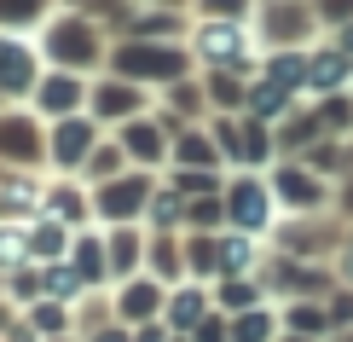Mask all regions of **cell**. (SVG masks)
Wrapping results in <instances>:
<instances>
[{"mask_svg": "<svg viewBox=\"0 0 353 342\" xmlns=\"http://www.w3.org/2000/svg\"><path fill=\"white\" fill-rule=\"evenodd\" d=\"M197 314H203V296H197V290H185L180 302H174V319H180V325H197Z\"/></svg>", "mask_w": 353, "mask_h": 342, "instance_id": "cell-22", "label": "cell"}, {"mask_svg": "<svg viewBox=\"0 0 353 342\" xmlns=\"http://www.w3.org/2000/svg\"><path fill=\"white\" fill-rule=\"evenodd\" d=\"M29 249H35V256H58V249H70V232L64 227H41L29 238Z\"/></svg>", "mask_w": 353, "mask_h": 342, "instance_id": "cell-15", "label": "cell"}, {"mask_svg": "<svg viewBox=\"0 0 353 342\" xmlns=\"http://www.w3.org/2000/svg\"><path fill=\"white\" fill-rule=\"evenodd\" d=\"M278 105H284V87H261V93H255V111L261 116H272Z\"/></svg>", "mask_w": 353, "mask_h": 342, "instance_id": "cell-24", "label": "cell"}, {"mask_svg": "<svg viewBox=\"0 0 353 342\" xmlns=\"http://www.w3.org/2000/svg\"><path fill=\"white\" fill-rule=\"evenodd\" d=\"M23 87H35V58L18 41H0V93H23Z\"/></svg>", "mask_w": 353, "mask_h": 342, "instance_id": "cell-4", "label": "cell"}, {"mask_svg": "<svg viewBox=\"0 0 353 342\" xmlns=\"http://www.w3.org/2000/svg\"><path fill=\"white\" fill-rule=\"evenodd\" d=\"M122 145H128V151H134L139 162H157V157H163V128H151V122H134Z\"/></svg>", "mask_w": 353, "mask_h": 342, "instance_id": "cell-11", "label": "cell"}, {"mask_svg": "<svg viewBox=\"0 0 353 342\" xmlns=\"http://www.w3.org/2000/svg\"><path fill=\"white\" fill-rule=\"evenodd\" d=\"M238 29H203V53L209 58H220V64H232V58H238Z\"/></svg>", "mask_w": 353, "mask_h": 342, "instance_id": "cell-13", "label": "cell"}, {"mask_svg": "<svg viewBox=\"0 0 353 342\" xmlns=\"http://www.w3.org/2000/svg\"><path fill=\"white\" fill-rule=\"evenodd\" d=\"M342 76H347V64H342V58H319V64H313V82H319V87H336Z\"/></svg>", "mask_w": 353, "mask_h": 342, "instance_id": "cell-20", "label": "cell"}, {"mask_svg": "<svg viewBox=\"0 0 353 342\" xmlns=\"http://www.w3.org/2000/svg\"><path fill=\"white\" fill-rule=\"evenodd\" d=\"M226 302H232V307H243V302H255V285H232V290H226Z\"/></svg>", "mask_w": 353, "mask_h": 342, "instance_id": "cell-31", "label": "cell"}, {"mask_svg": "<svg viewBox=\"0 0 353 342\" xmlns=\"http://www.w3.org/2000/svg\"><path fill=\"white\" fill-rule=\"evenodd\" d=\"M12 290H18V296H35L41 278H35V273H12Z\"/></svg>", "mask_w": 353, "mask_h": 342, "instance_id": "cell-29", "label": "cell"}, {"mask_svg": "<svg viewBox=\"0 0 353 342\" xmlns=\"http://www.w3.org/2000/svg\"><path fill=\"white\" fill-rule=\"evenodd\" d=\"M47 47H52V58H58V64H70V70L93 64V58L105 53V47H99V29L87 23V18H64V23H52Z\"/></svg>", "mask_w": 353, "mask_h": 342, "instance_id": "cell-1", "label": "cell"}, {"mask_svg": "<svg viewBox=\"0 0 353 342\" xmlns=\"http://www.w3.org/2000/svg\"><path fill=\"white\" fill-rule=\"evenodd\" d=\"M35 325H41V331H58V325H64V314H58V307H35Z\"/></svg>", "mask_w": 353, "mask_h": 342, "instance_id": "cell-28", "label": "cell"}, {"mask_svg": "<svg viewBox=\"0 0 353 342\" xmlns=\"http://www.w3.org/2000/svg\"><path fill=\"white\" fill-rule=\"evenodd\" d=\"M93 105H99V116H139L145 99H139L134 82H105V87L93 93Z\"/></svg>", "mask_w": 353, "mask_h": 342, "instance_id": "cell-7", "label": "cell"}, {"mask_svg": "<svg viewBox=\"0 0 353 342\" xmlns=\"http://www.w3.org/2000/svg\"><path fill=\"white\" fill-rule=\"evenodd\" d=\"M116 169H122V151H116V145H110V151H99V157H93V174H116Z\"/></svg>", "mask_w": 353, "mask_h": 342, "instance_id": "cell-26", "label": "cell"}, {"mask_svg": "<svg viewBox=\"0 0 353 342\" xmlns=\"http://www.w3.org/2000/svg\"><path fill=\"white\" fill-rule=\"evenodd\" d=\"M99 209L116 215V220L139 215V209H145V180H139V174H128V180H110L105 191H99Z\"/></svg>", "mask_w": 353, "mask_h": 342, "instance_id": "cell-5", "label": "cell"}, {"mask_svg": "<svg viewBox=\"0 0 353 342\" xmlns=\"http://www.w3.org/2000/svg\"><path fill=\"white\" fill-rule=\"evenodd\" d=\"M47 0H0V23H29Z\"/></svg>", "mask_w": 353, "mask_h": 342, "instance_id": "cell-16", "label": "cell"}, {"mask_svg": "<svg viewBox=\"0 0 353 342\" xmlns=\"http://www.w3.org/2000/svg\"><path fill=\"white\" fill-rule=\"evenodd\" d=\"M41 111L47 116H76L81 111V82L76 76H47L41 82Z\"/></svg>", "mask_w": 353, "mask_h": 342, "instance_id": "cell-6", "label": "cell"}, {"mask_svg": "<svg viewBox=\"0 0 353 342\" xmlns=\"http://www.w3.org/2000/svg\"><path fill=\"white\" fill-rule=\"evenodd\" d=\"M47 290H52V296H76V290H81V278L70 273V267H52V273H47Z\"/></svg>", "mask_w": 353, "mask_h": 342, "instance_id": "cell-21", "label": "cell"}, {"mask_svg": "<svg viewBox=\"0 0 353 342\" xmlns=\"http://www.w3.org/2000/svg\"><path fill=\"white\" fill-rule=\"evenodd\" d=\"M290 319H296V325H301V336H313V331H319V325H325V319H319V314H313V307H301V314H290Z\"/></svg>", "mask_w": 353, "mask_h": 342, "instance_id": "cell-30", "label": "cell"}, {"mask_svg": "<svg viewBox=\"0 0 353 342\" xmlns=\"http://www.w3.org/2000/svg\"><path fill=\"white\" fill-rule=\"evenodd\" d=\"M81 6H93V0H81Z\"/></svg>", "mask_w": 353, "mask_h": 342, "instance_id": "cell-37", "label": "cell"}, {"mask_svg": "<svg viewBox=\"0 0 353 342\" xmlns=\"http://www.w3.org/2000/svg\"><path fill=\"white\" fill-rule=\"evenodd\" d=\"M278 191H284V203H296V209L319 203V186L307 180V174H296V169H284V174H278Z\"/></svg>", "mask_w": 353, "mask_h": 342, "instance_id": "cell-12", "label": "cell"}, {"mask_svg": "<svg viewBox=\"0 0 353 342\" xmlns=\"http://www.w3.org/2000/svg\"><path fill=\"white\" fill-rule=\"evenodd\" d=\"M325 12H330V18H347V12H353V0H325Z\"/></svg>", "mask_w": 353, "mask_h": 342, "instance_id": "cell-34", "label": "cell"}, {"mask_svg": "<svg viewBox=\"0 0 353 342\" xmlns=\"http://www.w3.org/2000/svg\"><path fill=\"white\" fill-rule=\"evenodd\" d=\"M116 70L122 76H134V82H174L185 70V53H174V47H122L116 53Z\"/></svg>", "mask_w": 353, "mask_h": 342, "instance_id": "cell-2", "label": "cell"}, {"mask_svg": "<svg viewBox=\"0 0 353 342\" xmlns=\"http://www.w3.org/2000/svg\"><path fill=\"white\" fill-rule=\"evenodd\" d=\"M249 261V244H238V238H232V244H226V267H243Z\"/></svg>", "mask_w": 353, "mask_h": 342, "instance_id": "cell-32", "label": "cell"}, {"mask_svg": "<svg viewBox=\"0 0 353 342\" xmlns=\"http://www.w3.org/2000/svg\"><path fill=\"white\" fill-rule=\"evenodd\" d=\"M105 256H110L116 267H134V256H139V249H134V232H116V238H110V249H105Z\"/></svg>", "mask_w": 353, "mask_h": 342, "instance_id": "cell-19", "label": "cell"}, {"mask_svg": "<svg viewBox=\"0 0 353 342\" xmlns=\"http://www.w3.org/2000/svg\"><path fill=\"white\" fill-rule=\"evenodd\" d=\"M232 215H238L243 227H261V220H267V191H261L255 180L232 186Z\"/></svg>", "mask_w": 353, "mask_h": 342, "instance_id": "cell-9", "label": "cell"}, {"mask_svg": "<svg viewBox=\"0 0 353 342\" xmlns=\"http://www.w3.org/2000/svg\"><path fill=\"white\" fill-rule=\"evenodd\" d=\"M232 342H267V314H243L238 331H232Z\"/></svg>", "mask_w": 353, "mask_h": 342, "instance_id": "cell-17", "label": "cell"}, {"mask_svg": "<svg viewBox=\"0 0 353 342\" xmlns=\"http://www.w3.org/2000/svg\"><path fill=\"white\" fill-rule=\"evenodd\" d=\"M191 336H197V342H226V325H220V319H197Z\"/></svg>", "mask_w": 353, "mask_h": 342, "instance_id": "cell-23", "label": "cell"}, {"mask_svg": "<svg viewBox=\"0 0 353 342\" xmlns=\"http://www.w3.org/2000/svg\"><path fill=\"white\" fill-rule=\"evenodd\" d=\"M105 261H110V256L93 244V238H81V244H76V267H81L87 278H99V273H105Z\"/></svg>", "mask_w": 353, "mask_h": 342, "instance_id": "cell-14", "label": "cell"}, {"mask_svg": "<svg viewBox=\"0 0 353 342\" xmlns=\"http://www.w3.org/2000/svg\"><path fill=\"white\" fill-rule=\"evenodd\" d=\"M87 151H93V128H87L81 116H64V122L52 128V162L58 169H81Z\"/></svg>", "mask_w": 353, "mask_h": 342, "instance_id": "cell-3", "label": "cell"}, {"mask_svg": "<svg viewBox=\"0 0 353 342\" xmlns=\"http://www.w3.org/2000/svg\"><path fill=\"white\" fill-rule=\"evenodd\" d=\"M134 29H139V35H163V29H168V18H139Z\"/></svg>", "mask_w": 353, "mask_h": 342, "instance_id": "cell-33", "label": "cell"}, {"mask_svg": "<svg viewBox=\"0 0 353 342\" xmlns=\"http://www.w3.org/2000/svg\"><path fill=\"white\" fill-rule=\"evenodd\" d=\"M203 6H209V12H220V18H238L249 0H203Z\"/></svg>", "mask_w": 353, "mask_h": 342, "instance_id": "cell-27", "label": "cell"}, {"mask_svg": "<svg viewBox=\"0 0 353 342\" xmlns=\"http://www.w3.org/2000/svg\"><path fill=\"white\" fill-rule=\"evenodd\" d=\"M180 162H191V169H197V162H203V169H209V162H214V151H209V140H203V133H191V140L180 145Z\"/></svg>", "mask_w": 353, "mask_h": 342, "instance_id": "cell-18", "label": "cell"}, {"mask_svg": "<svg viewBox=\"0 0 353 342\" xmlns=\"http://www.w3.org/2000/svg\"><path fill=\"white\" fill-rule=\"evenodd\" d=\"M52 215H70V220H81V198H70V191H58V198H52Z\"/></svg>", "mask_w": 353, "mask_h": 342, "instance_id": "cell-25", "label": "cell"}, {"mask_svg": "<svg viewBox=\"0 0 353 342\" xmlns=\"http://www.w3.org/2000/svg\"><path fill=\"white\" fill-rule=\"evenodd\" d=\"M0 157H18V162L41 157V140H35V128H29V122H12V116H0Z\"/></svg>", "mask_w": 353, "mask_h": 342, "instance_id": "cell-8", "label": "cell"}, {"mask_svg": "<svg viewBox=\"0 0 353 342\" xmlns=\"http://www.w3.org/2000/svg\"><path fill=\"white\" fill-rule=\"evenodd\" d=\"M116 307H122V319H145V314H157V307H163V290H157V285H128Z\"/></svg>", "mask_w": 353, "mask_h": 342, "instance_id": "cell-10", "label": "cell"}, {"mask_svg": "<svg viewBox=\"0 0 353 342\" xmlns=\"http://www.w3.org/2000/svg\"><path fill=\"white\" fill-rule=\"evenodd\" d=\"M347 273H353V256H347Z\"/></svg>", "mask_w": 353, "mask_h": 342, "instance_id": "cell-36", "label": "cell"}, {"mask_svg": "<svg viewBox=\"0 0 353 342\" xmlns=\"http://www.w3.org/2000/svg\"><path fill=\"white\" fill-rule=\"evenodd\" d=\"M99 342H128V336H122V331H105V336H99Z\"/></svg>", "mask_w": 353, "mask_h": 342, "instance_id": "cell-35", "label": "cell"}]
</instances>
